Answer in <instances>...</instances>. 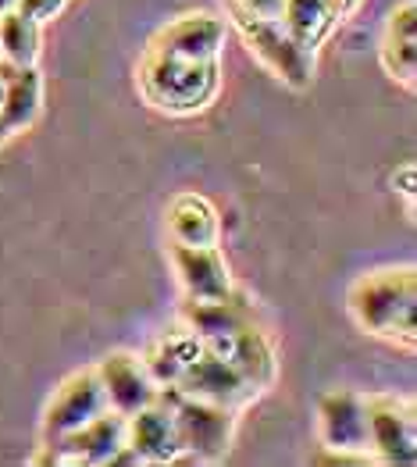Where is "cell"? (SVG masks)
I'll return each instance as SVG.
<instances>
[{"label":"cell","mask_w":417,"mask_h":467,"mask_svg":"<svg viewBox=\"0 0 417 467\" xmlns=\"http://www.w3.org/2000/svg\"><path fill=\"white\" fill-rule=\"evenodd\" d=\"M353 325L375 339L414 350L417 343V272L411 265L375 268L353 278L346 293Z\"/></svg>","instance_id":"cell-1"},{"label":"cell","mask_w":417,"mask_h":467,"mask_svg":"<svg viewBox=\"0 0 417 467\" xmlns=\"http://www.w3.org/2000/svg\"><path fill=\"white\" fill-rule=\"evenodd\" d=\"M222 89L218 57H179L147 47L140 61V93L143 100L172 118L200 115L214 104Z\"/></svg>","instance_id":"cell-2"},{"label":"cell","mask_w":417,"mask_h":467,"mask_svg":"<svg viewBox=\"0 0 417 467\" xmlns=\"http://www.w3.org/2000/svg\"><path fill=\"white\" fill-rule=\"evenodd\" d=\"M157 400L172 410L175 429H179V442H182V461L193 464H218L225 461L235 439V414L232 407H218L207 400H193L186 392L161 386Z\"/></svg>","instance_id":"cell-3"},{"label":"cell","mask_w":417,"mask_h":467,"mask_svg":"<svg viewBox=\"0 0 417 467\" xmlns=\"http://www.w3.org/2000/svg\"><path fill=\"white\" fill-rule=\"evenodd\" d=\"M225 11H228V22L235 26V33L246 43V50L265 65L271 76L282 78L293 89H307L310 86V78H314V57L293 43V36L282 26V18H261V15H254V11L239 7V4H228V0H225Z\"/></svg>","instance_id":"cell-4"},{"label":"cell","mask_w":417,"mask_h":467,"mask_svg":"<svg viewBox=\"0 0 417 467\" xmlns=\"http://www.w3.org/2000/svg\"><path fill=\"white\" fill-rule=\"evenodd\" d=\"M318 435L339 461H371L368 396L357 389H328L318 400Z\"/></svg>","instance_id":"cell-5"},{"label":"cell","mask_w":417,"mask_h":467,"mask_svg":"<svg viewBox=\"0 0 417 467\" xmlns=\"http://www.w3.org/2000/svg\"><path fill=\"white\" fill-rule=\"evenodd\" d=\"M368 425H371V461L392 467H411L417 461V418L414 400L396 392L368 396Z\"/></svg>","instance_id":"cell-6"},{"label":"cell","mask_w":417,"mask_h":467,"mask_svg":"<svg viewBox=\"0 0 417 467\" xmlns=\"http://www.w3.org/2000/svg\"><path fill=\"white\" fill-rule=\"evenodd\" d=\"M203 347L211 353H218L222 360H228L246 382H254L261 392H267L275 386V375H278L275 343L267 339V332L254 317H243V321L228 325L222 332L203 336Z\"/></svg>","instance_id":"cell-7"},{"label":"cell","mask_w":417,"mask_h":467,"mask_svg":"<svg viewBox=\"0 0 417 467\" xmlns=\"http://www.w3.org/2000/svg\"><path fill=\"white\" fill-rule=\"evenodd\" d=\"M121 446H125V414L108 407L89 425L43 442L36 464H111V457Z\"/></svg>","instance_id":"cell-8"},{"label":"cell","mask_w":417,"mask_h":467,"mask_svg":"<svg viewBox=\"0 0 417 467\" xmlns=\"http://www.w3.org/2000/svg\"><path fill=\"white\" fill-rule=\"evenodd\" d=\"M104 410H108V392H104V382H100L97 368H86V371L68 375L57 386V392L50 396L47 410H43V442L61 439L68 431L89 425Z\"/></svg>","instance_id":"cell-9"},{"label":"cell","mask_w":417,"mask_h":467,"mask_svg":"<svg viewBox=\"0 0 417 467\" xmlns=\"http://www.w3.org/2000/svg\"><path fill=\"white\" fill-rule=\"evenodd\" d=\"M172 389L186 392L193 400H207V403H218V407H232V410H243V407H250L261 396V389L254 382H246L228 360H222L218 353H211L207 347L179 375V382Z\"/></svg>","instance_id":"cell-10"},{"label":"cell","mask_w":417,"mask_h":467,"mask_svg":"<svg viewBox=\"0 0 417 467\" xmlns=\"http://www.w3.org/2000/svg\"><path fill=\"white\" fill-rule=\"evenodd\" d=\"M175 278L182 285L186 300H225L235 293V282L228 272L225 254L214 246H186V243H172L168 246Z\"/></svg>","instance_id":"cell-11"},{"label":"cell","mask_w":417,"mask_h":467,"mask_svg":"<svg viewBox=\"0 0 417 467\" xmlns=\"http://www.w3.org/2000/svg\"><path fill=\"white\" fill-rule=\"evenodd\" d=\"M97 375L104 382V392H108V407L118 410V414H136L143 407H151L157 400V382L151 379L143 357L125 350L108 353L100 364H97Z\"/></svg>","instance_id":"cell-12"},{"label":"cell","mask_w":417,"mask_h":467,"mask_svg":"<svg viewBox=\"0 0 417 467\" xmlns=\"http://www.w3.org/2000/svg\"><path fill=\"white\" fill-rule=\"evenodd\" d=\"M125 442L140 453L143 464H179L182 461L175 418L161 400H153L151 407L125 418Z\"/></svg>","instance_id":"cell-13"},{"label":"cell","mask_w":417,"mask_h":467,"mask_svg":"<svg viewBox=\"0 0 417 467\" xmlns=\"http://www.w3.org/2000/svg\"><path fill=\"white\" fill-rule=\"evenodd\" d=\"M222 43H225V18L207 15V11H190L175 22H168L151 39L153 50L179 54V57H218Z\"/></svg>","instance_id":"cell-14"},{"label":"cell","mask_w":417,"mask_h":467,"mask_svg":"<svg viewBox=\"0 0 417 467\" xmlns=\"http://www.w3.org/2000/svg\"><path fill=\"white\" fill-rule=\"evenodd\" d=\"M381 68L392 82L414 86L417 76V4L403 0L389 11L385 29H381V47H379Z\"/></svg>","instance_id":"cell-15"},{"label":"cell","mask_w":417,"mask_h":467,"mask_svg":"<svg viewBox=\"0 0 417 467\" xmlns=\"http://www.w3.org/2000/svg\"><path fill=\"white\" fill-rule=\"evenodd\" d=\"M168 233L172 243H186V246H214L222 235V222H218V207L203 193H182L172 196L168 203Z\"/></svg>","instance_id":"cell-16"},{"label":"cell","mask_w":417,"mask_h":467,"mask_svg":"<svg viewBox=\"0 0 417 467\" xmlns=\"http://www.w3.org/2000/svg\"><path fill=\"white\" fill-rule=\"evenodd\" d=\"M43 115V76L36 65L11 68L4 78V97H0V118L7 121L11 132L33 129Z\"/></svg>","instance_id":"cell-17"},{"label":"cell","mask_w":417,"mask_h":467,"mask_svg":"<svg viewBox=\"0 0 417 467\" xmlns=\"http://www.w3.org/2000/svg\"><path fill=\"white\" fill-rule=\"evenodd\" d=\"M200 353H203V339L182 325L179 332H164L161 339H153L147 353H143V364H147L151 379L161 389V386H175L179 375L190 368Z\"/></svg>","instance_id":"cell-18"},{"label":"cell","mask_w":417,"mask_h":467,"mask_svg":"<svg viewBox=\"0 0 417 467\" xmlns=\"http://www.w3.org/2000/svg\"><path fill=\"white\" fill-rule=\"evenodd\" d=\"M336 22H342V18L332 0H286L282 4V26H286V33L310 57H314L318 43L336 29Z\"/></svg>","instance_id":"cell-19"},{"label":"cell","mask_w":417,"mask_h":467,"mask_svg":"<svg viewBox=\"0 0 417 467\" xmlns=\"http://www.w3.org/2000/svg\"><path fill=\"white\" fill-rule=\"evenodd\" d=\"M39 29L33 18L18 15L15 7L0 11V57L15 68L36 65L39 61Z\"/></svg>","instance_id":"cell-20"},{"label":"cell","mask_w":417,"mask_h":467,"mask_svg":"<svg viewBox=\"0 0 417 467\" xmlns=\"http://www.w3.org/2000/svg\"><path fill=\"white\" fill-rule=\"evenodd\" d=\"M65 7H68V0H18V4H15V11L26 15V18H33L36 26L50 22V18H57Z\"/></svg>","instance_id":"cell-21"},{"label":"cell","mask_w":417,"mask_h":467,"mask_svg":"<svg viewBox=\"0 0 417 467\" xmlns=\"http://www.w3.org/2000/svg\"><path fill=\"white\" fill-rule=\"evenodd\" d=\"M392 186L400 190V193L407 196V203L414 207V193H417V182H414V164H403L396 175H392Z\"/></svg>","instance_id":"cell-22"},{"label":"cell","mask_w":417,"mask_h":467,"mask_svg":"<svg viewBox=\"0 0 417 467\" xmlns=\"http://www.w3.org/2000/svg\"><path fill=\"white\" fill-rule=\"evenodd\" d=\"M11 68H15V65H7V61L0 57V97H4V78H7V72H11Z\"/></svg>","instance_id":"cell-23"},{"label":"cell","mask_w":417,"mask_h":467,"mask_svg":"<svg viewBox=\"0 0 417 467\" xmlns=\"http://www.w3.org/2000/svg\"><path fill=\"white\" fill-rule=\"evenodd\" d=\"M11 136H15V132H11V129H7V121H4V118H0V143H7V140H11Z\"/></svg>","instance_id":"cell-24"},{"label":"cell","mask_w":417,"mask_h":467,"mask_svg":"<svg viewBox=\"0 0 417 467\" xmlns=\"http://www.w3.org/2000/svg\"><path fill=\"white\" fill-rule=\"evenodd\" d=\"M18 0H0V11H7V7H15Z\"/></svg>","instance_id":"cell-25"}]
</instances>
